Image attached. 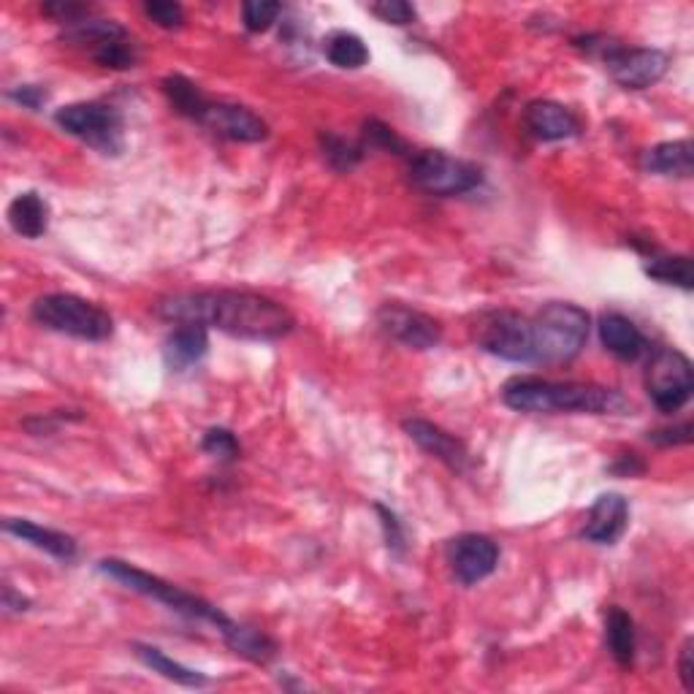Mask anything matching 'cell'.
<instances>
[{"instance_id": "6da1fadb", "label": "cell", "mask_w": 694, "mask_h": 694, "mask_svg": "<svg viewBox=\"0 0 694 694\" xmlns=\"http://www.w3.org/2000/svg\"><path fill=\"white\" fill-rule=\"evenodd\" d=\"M155 313L174 326L199 323V326L218 328L229 337L255 339V343L288 337L296 326L283 304L253 291L174 293L155 304Z\"/></svg>"}, {"instance_id": "7a4b0ae2", "label": "cell", "mask_w": 694, "mask_h": 694, "mask_svg": "<svg viewBox=\"0 0 694 694\" xmlns=\"http://www.w3.org/2000/svg\"><path fill=\"white\" fill-rule=\"evenodd\" d=\"M502 399L518 412H591L610 416L627 412L630 402L613 388L591 382H554L543 377H513L502 388Z\"/></svg>"}, {"instance_id": "3957f363", "label": "cell", "mask_w": 694, "mask_h": 694, "mask_svg": "<svg viewBox=\"0 0 694 694\" xmlns=\"http://www.w3.org/2000/svg\"><path fill=\"white\" fill-rule=\"evenodd\" d=\"M101 572H106L109 578L119 580L123 586H128L130 591H139V595L149 597V600L160 602L174 613H182L188 619H199V621H209L220 630V635L233 630L236 621H231L229 616L223 613L220 608H214L212 602L201 600V597L190 595V591L179 589V586L169 583V580L153 576V572L139 570V567L128 565V561H119V559H104L101 561Z\"/></svg>"}, {"instance_id": "277c9868", "label": "cell", "mask_w": 694, "mask_h": 694, "mask_svg": "<svg viewBox=\"0 0 694 694\" xmlns=\"http://www.w3.org/2000/svg\"><path fill=\"white\" fill-rule=\"evenodd\" d=\"M535 364H567L589 339V313L570 302H550L532 318Z\"/></svg>"}, {"instance_id": "5b68a950", "label": "cell", "mask_w": 694, "mask_h": 694, "mask_svg": "<svg viewBox=\"0 0 694 694\" xmlns=\"http://www.w3.org/2000/svg\"><path fill=\"white\" fill-rule=\"evenodd\" d=\"M33 318L50 332L85 339V343H104L115 332V323L106 309L74 293H50V296L35 298Z\"/></svg>"}, {"instance_id": "8992f818", "label": "cell", "mask_w": 694, "mask_h": 694, "mask_svg": "<svg viewBox=\"0 0 694 694\" xmlns=\"http://www.w3.org/2000/svg\"><path fill=\"white\" fill-rule=\"evenodd\" d=\"M475 339L492 356L513 364H535L532 318L513 309H494L475 323Z\"/></svg>"}, {"instance_id": "52a82bcc", "label": "cell", "mask_w": 694, "mask_h": 694, "mask_svg": "<svg viewBox=\"0 0 694 694\" xmlns=\"http://www.w3.org/2000/svg\"><path fill=\"white\" fill-rule=\"evenodd\" d=\"M410 179L432 196H462L483 182V171L470 160L427 149L410 160Z\"/></svg>"}, {"instance_id": "ba28073f", "label": "cell", "mask_w": 694, "mask_h": 694, "mask_svg": "<svg viewBox=\"0 0 694 694\" xmlns=\"http://www.w3.org/2000/svg\"><path fill=\"white\" fill-rule=\"evenodd\" d=\"M645 391L662 412H679L692 399V361L675 347H662L645 369Z\"/></svg>"}, {"instance_id": "9c48e42d", "label": "cell", "mask_w": 694, "mask_h": 694, "mask_svg": "<svg viewBox=\"0 0 694 694\" xmlns=\"http://www.w3.org/2000/svg\"><path fill=\"white\" fill-rule=\"evenodd\" d=\"M55 123L65 134L76 136L87 147L104 155H117L123 149V117L104 104H71L57 109Z\"/></svg>"}, {"instance_id": "30bf717a", "label": "cell", "mask_w": 694, "mask_h": 694, "mask_svg": "<svg viewBox=\"0 0 694 694\" xmlns=\"http://www.w3.org/2000/svg\"><path fill=\"white\" fill-rule=\"evenodd\" d=\"M377 323L391 339L402 343L410 350H432L442 343V326L427 313L404 307L399 302H388L377 309Z\"/></svg>"}, {"instance_id": "8fae6325", "label": "cell", "mask_w": 694, "mask_h": 694, "mask_svg": "<svg viewBox=\"0 0 694 694\" xmlns=\"http://www.w3.org/2000/svg\"><path fill=\"white\" fill-rule=\"evenodd\" d=\"M608 74L627 90H645L665 76L670 60L660 50H627L613 44L602 55Z\"/></svg>"}, {"instance_id": "7c38bea8", "label": "cell", "mask_w": 694, "mask_h": 694, "mask_svg": "<svg viewBox=\"0 0 694 694\" xmlns=\"http://www.w3.org/2000/svg\"><path fill=\"white\" fill-rule=\"evenodd\" d=\"M448 559H451L453 576L459 583L472 586L488 578L500 565V548L492 537L486 535H462L451 543L448 548Z\"/></svg>"}, {"instance_id": "4fadbf2b", "label": "cell", "mask_w": 694, "mask_h": 694, "mask_svg": "<svg viewBox=\"0 0 694 694\" xmlns=\"http://www.w3.org/2000/svg\"><path fill=\"white\" fill-rule=\"evenodd\" d=\"M199 123L207 125L212 134L231 141H263L269 136V125L248 106L239 104H212L209 101Z\"/></svg>"}, {"instance_id": "5bb4252c", "label": "cell", "mask_w": 694, "mask_h": 694, "mask_svg": "<svg viewBox=\"0 0 694 694\" xmlns=\"http://www.w3.org/2000/svg\"><path fill=\"white\" fill-rule=\"evenodd\" d=\"M404 432L421 451H427L437 462L445 464L448 470L464 472L470 466V451L464 448V442L448 434L445 429L434 427V423L423 421V418H410V421H404Z\"/></svg>"}, {"instance_id": "9a60e30c", "label": "cell", "mask_w": 694, "mask_h": 694, "mask_svg": "<svg viewBox=\"0 0 694 694\" xmlns=\"http://www.w3.org/2000/svg\"><path fill=\"white\" fill-rule=\"evenodd\" d=\"M627 524H630V505L621 494H602L591 507L589 518H586L583 537L600 546H610L624 535Z\"/></svg>"}, {"instance_id": "2e32d148", "label": "cell", "mask_w": 694, "mask_h": 694, "mask_svg": "<svg viewBox=\"0 0 694 694\" xmlns=\"http://www.w3.org/2000/svg\"><path fill=\"white\" fill-rule=\"evenodd\" d=\"M524 123L529 134L540 141L570 139L580 130L578 117L556 101H532L524 112Z\"/></svg>"}, {"instance_id": "e0dca14e", "label": "cell", "mask_w": 694, "mask_h": 694, "mask_svg": "<svg viewBox=\"0 0 694 694\" xmlns=\"http://www.w3.org/2000/svg\"><path fill=\"white\" fill-rule=\"evenodd\" d=\"M209 350L207 326L199 323H177V328L164 343V361L171 372H185L193 364H199Z\"/></svg>"}, {"instance_id": "ac0fdd59", "label": "cell", "mask_w": 694, "mask_h": 694, "mask_svg": "<svg viewBox=\"0 0 694 694\" xmlns=\"http://www.w3.org/2000/svg\"><path fill=\"white\" fill-rule=\"evenodd\" d=\"M600 339L608 347V353H613L621 361H638L649 350V343H645L643 332H640L635 323L616 313H610L600 320Z\"/></svg>"}, {"instance_id": "d6986e66", "label": "cell", "mask_w": 694, "mask_h": 694, "mask_svg": "<svg viewBox=\"0 0 694 694\" xmlns=\"http://www.w3.org/2000/svg\"><path fill=\"white\" fill-rule=\"evenodd\" d=\"M3 529L9 535L20 537L22 543H30L33 548L46 550V554L57 556V559H74L76 556V540L71 535H63V532L55 529H44V526L33 524V520L25 518H6Z\"/></svg>"}, {"instance_id": "ffe728a7", "label": "cell", "mask_w": 694, "mask_h": 694, "mask_svg": "<svg viewBox=\"0 0 694 694\" xmlns=\"http://www.w3.org/2000/svg\"><path fill=\"white\" fill-rule=\"evenodd\" d=\"M643 166L654 174H665V177H692L694 171V153L692 141H662V145L651 147L645 153Z\"/></svg>"}, {"instance_id": "44dd1931", "label": "cell", "mask_w": 694, "mask_h": 694, "mask_svg": "<svg viewBox=\"0 0 694 694\" xmlns=\"http://www.w3.org/2000/svg\"><path fill=\"white\" fill-rule=\"evenodd\" d=\"M9 223L20 236L39 239L50 225V207L39 193H20L9 203Z\"/></svg>"}, {"instance_id": "7402d4cb", "label": "cell", "mask_w": 694, "mask_h": 694, "mask_svg": "<svg viewBox=\"0 0 694 694\" xmlns=\"http://www.w3.org/2000/svg\"><path fill=\"white\" fill-rule=\"evenodd\" d=\"M606 640L610 656L621 667H632L635 662V621L624 608H610L606 616Z\"/></svg>"}, {"instance_id": "603a6c76", "label": "cell", "mask_w": 694, "mask_h": 694, "mask_svg": "<svg viewBox=\"0 0 694 694\" xmlns=\"http://www.w3.org/2000/svg\"><path fill=\"white\" fill-rule=\"evenodd\" d=\"M134 654L139 656L145 665L153 670V673H160L164 679L174 681V684H182V686H203L207 684V675H201L199 670H190L179 662H174L171 656H166L164 651L155 649V645H145V643H134Z\"/></svg>"}, {"instance_id": "cb8c5ba5", "label": "cell", "mask_w": 694, "mask_h": 694, "mask_svg": "<svg viewBox=\"0 0 694 694\" xmlns=\"http://www.w3.org/2000/svg\"><path fill=\"white\" fill-rule=\"evenodd\" d=\"M125 35H128V30H125L123 25H117V22L93 20V17H85V20L65 25L63 39L71 41V44H76V46H90V52H95L98 46L109 44V41L125 39Z\"/></svg>"}, {"instance_id": "d4e9b609", "label": "cell", "mask_w": 694, "mask_h": 694, "mask_svg": "<svg viewBox=\"0 0 694 694\" xmlns=\"http://www.w3.org/2000/svg\"><path fill=\"white\" fill-rule=\"evenodd\" d=\"M225 643L231 645L233 654L244 656L250 662H259V665H266L274 654H277V645L274 640H269L263 632L253 630V627H242L233 624L231 632H225Z\"/></svg>"}, {"instance_id": "484cf974", "label": "cell", "mask_w": 694, "mask_h": 694, "mask_svg": "<svg viewBox=\"0 0 694 694\" xmlns=\"http://www.w3.org/2000/svg\"><path fill=\"white\" fill-rule=\"evenodd\" d=\"M164 93L169 95L171 106L179 112V115L196 119V123H199V119L203 117V112H207V106H209L207 95H203L201 90L193 85V82L185 80V76H179V74L166 76Z\"/></svg>"}, {"instance_id": "4316f807", "label": "cell", "mask_w": 694, "mask_h": 694, "mask_svg": "<svg viewBox=\"0 0 694 694\" xmlns=\"http://www.w3.org/2000/svg\"><path fill=\"white\" fill-rule=\"evenodd\" d=\"M326 57L332 60L337 69H361V65L369 63V50L356 33H347V30H339V33H332L326 41Z\"/></svg>"}, {"instance_id": "83f0119b", "label": "cell", "mask_w": 694, "mask_h": 694, "mask_svg": "<svg viewBox=\"0 0 694 694\" xmlns=\"http://www.w3.org/2000/svg\"><path fill=\"white\" fill-rule=\"evenodd\" d=\"M645 274L665 285H679L684 291H692L694 285L692 259H686V255H656L645 266Z\"/></svg>"}, {"instance_id": "f1b7e54d", "label": "cell", "mask_w": 694, "mask_h": 694, "mask_svg": "<svg viewBox=\"0 0 694 694\" xmlns=\"http://www.w3.org/2000/svg\"><path fill=\"white\" fill-rule=\"evenodd\" d=\"M320 145H323V158H326L337 171H350L364 155V147L350 145V141H345L343 136H334V134H323Z\"/></svg>"}, {"instance_id": "f546056e", "label": "cell", "mask_w": 694, "mask_h": 694, "mask_svg": "<svg viewBox=\"0 0 694 694\" xmlns=\"http://www.w3.org/2000/svg\"><path fill=\"white\" fill-rule=\"evenodd\" d=\"M93 57H95V63H101L104 69L125 71V69H134L136 50H134V44H130L128 35H125V39L109 41V44L98 46V50L93 52Z\"/></svg>"}, {"instance_id": "4dcf8cb0", "label": "cell", "mask_w": 694, "mask_h": 694, "mask_svg": "<svg viewBox=\"0 0 694 694\" xmlns=\"http://www.w3.org/2000/svg\"><path fill=\"white\" fill-rule=\"evenodd\" d=\"M280 11H283V6L272 3V0H248V3L242 6L244 28H248L250 33H263V30H269L277 22Z\"/></svg>"}, {"instance_id": "1f68e13d", "label": "cell", "mask_w": 694, "mask_h": 694, "mask_svg": "<svg viewBox=\"0 0 694 694\" xmlns=\"http://www.w3.org/2000/svg\"><path fill=\"white\" fill-rule=\"evenodd\" d=\"M364 141H367V147L382 149V153L407 155L404 141L399 139V136L393 134L386 123H380V119H369V123L364 125Z\"/></svg>"}, {"instance_id": "d6a6232c", "label": "cell", "mask_w": 694, "mask_h": 694, "mask_svg": "<svg viewBox=\"0 0 694 694\" xmlns=\"http://www.w3.org/2000/svg\"><path fill=\"white\" fill-rule=\"evenodd\" d=\"M201 448L209 456L223 459V462H231V459L239 456V442L229 429H209V432L203 434Z\"/></svg>"}, {"instance_id": "836d02e7", "label": "cell", "mask_w": 694, "mask_h": 694, "mask_svg": "<svg viewBox=\"0 0 694 694\" xmlns=\"http://www.w3.org/2000/svg\"><path fill=\"white\" fill-rule=\"evenodd\" d=\"M145 14L155 22V25L166 30L179 28L185 22L182 6L171 3V0H149V3H145Z\"/></svg>"}, {"instance_id": "e575fe53", "label": "cell", "mask_w": 694, "mask_h": 694, "mask_svg": "<svg viewBox=\"0 0 694 694\" xmlns=\"http://www.w3.org/2000/svg\"><path fill=\"white\" fill-rule=\"evenodd\" d=\"M369 11L375 17H380L382 22H388V25H410L416 20V9L410 3H404V0H380Z\"/></svg>"}, {"instance_id": "d590c367", "label": "cell", "mask_w": 694, "mask_h": 694, "mask_svg": "<svg viewBox=\"0 0 694 694\" xmlns=\"http://www.w3.org/2000/svg\"><path fill=\"white\" fill-rule=\"evenodd\" d=\"M679 675H681V684H684V690L694 692V640L692 638L686 640L684 645H681Z\"/></svg>"}, {"instance_id": "8d00e7d4", "label": "cell", "mask_w": 694, "mask_h": 694, "mask_svg": "<svg viewBox=\"0 0 694 694\" xmlns=\"http://www.w3.org/2000/svg\"><path fill=\"white\" fill-rule=\"evenodd\" d=\"M649 440L660 442V445H684L692 440V423H681L679 429H667V432H654Z\"/></svg>"}, {"instance_id": "74e56055", "label": "cell", "mask_w": 694, "mask_h": 694, "mask_svg": "<svg viewBox=\"0 0 694 694\" xmlns=\"http://www.w3.org/2000/svg\"><path fill=\"white\" fill-rule=\"evenodd\" d=\"M9 95L17 101V104L28 106V109H39V106L46 101L44 90L33 87V85H25V87H20V90H11Z\"/></svg>"}, {"instance_id": "f35d334b", "label": "cell", "mask_w": 694, "mask_h": 694, "mask_svg": "<svg viewBox=\"0 0 694 694\" xmlns=\"http://www.w3.org/2000/svg\"><path fill=\"white\" fill-rule=\"evenodd\" d=\"M377 513L382 516V526H386V535H388V546L391 548H399L402 546V529H399V520L393 513H388L386 507L377 505Z\"/></svg>"}]
</instances>
